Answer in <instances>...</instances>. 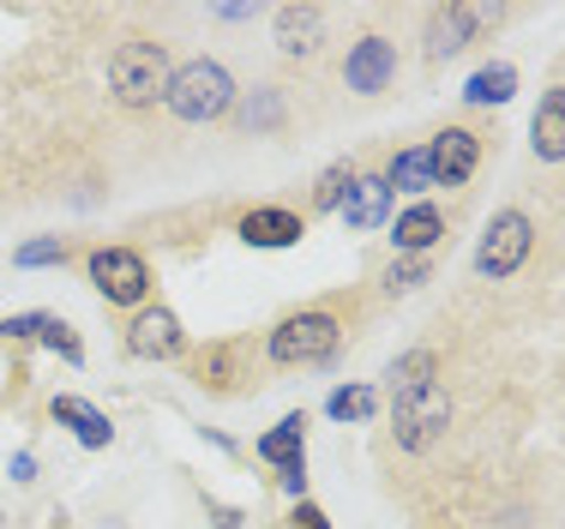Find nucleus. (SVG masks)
Instances as JSON below:
<instances>
[{"label": "nucleus", "mask_w": 565, "mask_h": 529, "mask_svg": "<svg viewBox=\"0 0 565 529\" xmlns=\"http://www.w3.org/2000/svg\"><path fill=\"white\" fill-rule=\"evenodd\" d=\"M530 253H535L530 211L505 205V211H493V223L481 229V241H476V277L481 283H505V277H518V271H523Z\"/></svg>", "instance_id": "39448f33"}, {"label": "nucleus", "mask_w": 565, "mask_h": 529, "mask_svg": "<svg viewBox=\"0 0 565 529\" xmlns=\"http://www.w3.org/2000/svg\"><path fill=\"white\" fill-rule=\"evenodd\" d=\"M385 379H392V391H409V385H427V379H439V349L422 343V349H409V356H397Z\"/></svg>", "instance_id": "5701e85b"}, {"label": "nucleus", "mask_w": 565, "mask_h": 529, "mask_svg": "<svg viewBox=\"0 0 565 529\" xmlns=\"http://www.w3.org/2000/svg\"><path fill=\"white\" fill-rule=\"evenodd\" d=\"M169 43H157V36L145 31H127L109 54V91L120 108H157L169 91Z\"/></svg>", "instance_id": "f03ea898"}, {"label": "nucleus", "mask_w": 565, "mask_h": 529, "mask_svg": "<svg viewBox=\"0 0 565 529\" xmlns=\"http://www.w3.org/2000/svg\"><path fill=\"white\" fill-rule=\"evenodd\" d=\"M343 85L355 91V97H380V91H392L397 85V43L392 36H380V31L355 36L349 54H343Z\"/></svg>", "instance_id": "1a4fd4ad"}, {"label": "nucleus", "mask_w": 565, "mask_h": 529, "mask_svg": "<svg viewBox=\"0 0 565 529\" xmlns=\"http://www.w3.org/2000/svg\"><path fill=\"white\" fill-rule=\"evenodd\" d=\"M505 12L500 7H469V0H451V7H434L422 24V43H427V61H457L469 43H481L488 24H500Z\"/></svg>", "instance_id": "0eeeda50"}, {"label": "nucleus", "mask_w": 565, "mask_h": 529, "mask_svg": "<svg viewBox=\"0 0 565 529\" xmlns=\"http://www.w3.org/2000/svg\"><path fill=\"white\" fill-rule=\"evenodd\" d=\"M235 361H241V343H211V349H199L193 379H199V385H211V391H228V379H235Z\"/></svg>", "instance_id": "412c9836"}, {"label": "nucleus", "mask_w": 565, "mask_h": 529, "mask_svg": "<svg viewBox=\"0 0 565 529\" xmlns=\"http://www.w3.org/2000/svg\"><path fill=\"white\" fill-rule=\"evenodd\" d=\"M43 319L49 314H12V319H0V343H36Z\"/></svg>", "instance_id": "cd10ccee"}, {"label": "nucleus", "mask_w": 565, "mask_h": 529, "mask_svg": "<svg viewBox=\"0 0 565 529\" xmlns=\"http://www.w3.org/2000/svg\"><path fill=\"white\" fill-rule=\"evenodd\" d=\"M446 241V211L434 205V199H415V205H403L397 211V223H392V247H397V260H427V253Z\"/></svg>", "instance_id": "f8f14e48"}, {"label": "nucleus", "mask_w": 565, "mask_h": 529, "mask_svg": "<svg viewBox=\"0 0 565 529\" xmlns=\"http://www.w3.org/2000/svg\"><path fill=\"white\" fill-rule=\"evenodd\" d=\"M349 187H355V162H331L326 174H319V187H313V211L319 216H338L343 211V199H349Z\"/></svg>", "instance_id": "4be33fe9"}, {"label": "nucleus", "mask_w": 565, "mask_h": 529, "mask_svg": "<svg viewBox=\"0 0 565 529\" xmlns=\"http://www.w3.org/2000/svg\"><path fill=\"white\" fill-rule=\"evenodd\" d=\"M511 97H518V66H511V61L476 66V73H469V85H463V103L469 108H500Z\"/></svg>", "instance_id": "f3484780"}, {"label": "nucleus", "mask_w": 565, "mask_h": 529, "mask_svg": "<svg viewBox=\"0 0 565 529\" xmlns=\"http://www.w3.org/2000/svg\"><path fill=\"white\" fill-rule=\"evenodd\" d=\"M392 181L385 174H355V187H349V199H343V229H355V235H373V229H385L392 223Z\"/></svg>", "instance_id": "4468645a"}, {"label": "nucleus", "mask_w": 565, "mask_h": 529, "mask_svg": "<svg viewBox=\"0 0 565 529\" xmlns=\"http://www.w3.org/2000/svg\"><path fill=\"white\" fill-rule=\"evenodd\" d=\"M326 415H331V422H373V415H380V391L361 385V379H355V385H338L326 398Z\"/></svg>", "instance_id": "aec40b11"}, {"label": "nucleus", "mask_w": 565, "mask_h": 529, "mask_svg": "<svg viewBox=\"0 0 565 529\" xmlns=\"http://www.w3.org/2000/svg\"><path fill=\"white\" fill-rule=\"evenodd\" d=\"M36 343H43V349H55V356L66 361V368H85V343H78V331H73L66 319L49 314V319H43V331H36Z\"/></svg>", "instance_id": "393cba45"}, {"label": "nucleus", "mask_w": 565, "mask_h": 529, "mask_svg": "<svg viewBox=\"0 0 565 529\" xmlns=\"http://www.w3.org/2000/svg\"><path fill=\"white\" fill-rule=\"evenodd\" d=\"M481 151H488V139H481L476 127H463V120H451V127H439L434 139H427V157H434V181L439 187H469L481 169Z\"/></svg>", "instance_id": "6e6552de"}, {"label": "nucleus", "mask_w": 565, "mask_h": 529, "mask_svg": "<svg viewBox=\"0 0 565 529\" xmlns=\"http://www.w3.org/2000/svg\"><path fill=\"white\" fill-rule=\"evenodd\" d=\"M90 271V289L103 295L109 307H151V289H157V277H151V260L145 253H132V247H97L85 260Z\"/></svg>", "instance_id": "423d86ee"}, {"label": "nucleus", "mask_w": 565, "mask_h": 529, "mask_svg": "<svg viewBox=\"0 0 565 529\" xmlns=\"http://www.w3.org/2000/svg\"><path fill=\"white\" fill-rule=\"evenodd\" d=\"M457 422V403L446 391V379H427V385H409V391H392V440L397 452L409 457H427L446 445V433Z\"/></svg>", "instance_id": "7ed1b4c3"}, {"label": "nucleus", "mask_w": 565, "mask_h": 529, "mask_svg": "<svg viewBox=\"0 0 565 529\" xmlns=\"http://www.w3.org/2000/svg\"><path fill=\"white\" fill-rule=\"evenodd\" d=\"M343 349V319L338 307H301V314H282L271 331H265V361L282 373L295 368H326Z\"/></svg>", "instance_id": "f257e3e1"}, {"label": "nucleus", "mask_w": 565, "mask_h": 529, "mask_svg": "<svg viewBox=\"0 0 565 529\" xmlns=\"http://www.w3.org/2000/svg\"><path fill=\"white\" fill-rule=\"evenodd\" d=\"M307 235V216L289 211V205H253L247 216H241V241L259 253H282V247H301Z\"/></svg>", "instance_id": "ddd939ff"}, {"label": "nucleus", "mask_w": 565, "mask_h": 529, "mask_svg": "<svg viewBox=\"0 0 565 529\" xmlns=\"http://www.w3.org/2000/svg\"><path fill=\"white\" fill-rule=\"evenodd\" d=\"M7 476H12V482H36V457H31V452H12Z\"/></svg>", "instance_id": "7c9ffc66"}, {"label": "nucleus", "mask_w": 565, "mask_h": 529, "mask_svg": "<svg viewBox=\"0 0 565 529\" xmlns=\"http://www.w3.org/2000/svg\"><path fill=\"white\" fill-rule=\"evenodd\" d=\"M530 151L535 162H565V85H547L530 115Z\"/></svg>", "instance_id": "2eb2a0df"}, {"label": "nucleus", "mask_w": 565, "mask_h": 529, "mask_svg": "<svg viewBox=\"0 0 565 529\" xmlns=\"http://www.w3.org/2000/svg\"><path fill=\"white\" fill-rule=\"evenodd\" d=\"M277 487H282L289 499H307V457H301V464H282V469H277Z\"/></svg>", "instance_id": "c756f323"}, {"label": "nucleus", "mask_w": 565, "mask_h": 529, "mask_svg": "<svg viewBox=\"0 0 565 529\" xmlns=\"http://www.w3.org/2000/svg\"><path fill=\"white\" fill-rule=\"evenodd\" d=\"M49 415H55L61 427H73V440L85 445V452H103V445L115 440V422L97 410V403H85V398H73V391H61L55 403H49Z\"/></svg>", "instance_id": "dca6fc26"}, {"label": "nucleus", "mask_w": 565, "mask_h": 529, "mask_svg": "<svg viewBox=\"0 0 565 529\" xmlns=\"http://www.w3.org/2000/svg\"><path fill=\"white\" fill-rule=\"evenodd\" d=\"M235 73H228L223 61H211V54H199V61H181L169 73V91H163V103H169V115L174 120H186V127H205V120H223L228 108H235Z\"/></svg>", "instance_id": "20e7f679"}, {"label": "nucleus", "mask_w": 565, "mask_h": 529, "mask_svg": "<svg viewBox=\"0 0 565 529\" xmlns=\"http://www.w3.org/2000/svg\"><path fill=\"white\" fill-rule=\"evenodd\" d=\"M326 24H331V12L313 7V0H289V7L271 12V36L289 61H313L326 49Z\"/></svg>", "instance_id": "9b49d317"}, {"label": "nucleus", "mask_w": 565, "mask_h": 529, "mask_svg": "<svg viewBox=\"0 0 565 529\" xmlns=\"http://www.w3.org/2000/svg\"><path fill=\"white\" fill-rule=\"evenodd\" d=\"M385 181H392V193H409V199H427L434 193V157H427V145H409V151H397L385 162Z\"/></svg>", "instance_id": "a211bd4d"}, {"label": "nucleus", "mask_w": 565, "mask_h": 529, "mask_svg": "<svg viewBox=\"0 0 565 529\" xmlns=\"http://www.w3.org/2000/svg\"><path fill=\"white\" fill-rule=\"evenodd\" d=\"M253 452H259L265 464H277V469H282V464H301V457H307V415H301V410L282 415V422L265 433V440L253 445Z\"/></svg>", "instance_id": "6ab92c4d"}, {"label": "nucleus", "mask_w": 565, "mask_h": 529, "mask_svg": "<svg viewBox=\"0 0 565 529\" xmlns=\"http://www.w3.org/2000/svg\"><path fill=\"white\" fill-rule=\"evenodd\" d=\"M12 265H19V271H43V265H66V241H61V235H43V241H24V247L12 253Z\"/></svg>", "instance_id": "bb28decb"}, {"label": "nucleus", "mask_w": 565, "mask_h": 529, "mask_svg": "<svg viewBox=\"0 0 565 529\" xmlns=\"http://www.w3.org/2000/svg\"><path fill=\"white\" fill-rule=\"evenodd\" d=\"M186 349V331H181V319H174V307L163 301H151V307H139L127 325V356L132 361H174Z\"/></svg>", "instance_id": "9d476101"}, {"label": "nucleus", "mask_w": 565, "mask_h": 529, "mask_svg": "<svg viewBox=\"0 0 565 529\" xmlns=\"http://www.w3.org/2000/svg\"><path fill=\"white\" fill-rule=\"evenodd\" d=\"M289 529H331V518L313 506V499H295V511H289Z\"/></svg>", "instance_id": "c85d7f7f"}, {"label": "nucleus", "mask_w": 565, "mask_h": 529, "mask_svg": "<svg viewBox=\"0 0 565 529\" xmlns=\"http://www.w3.org/2000/svg\"><path fill=\"white\" fill-rule=\"evenodd\" d=\"M422 283H434V265H427V260H392L380 271V295H392V301H397V295H415Z\"/></svg>", "instance_id": "b1692460"}, {"label": "nucleus", "mask_w": 565, "mask_h": 529, "mask_svg": "<svg viewBox=\"0 0 565 529\" xmlns=\"http://www.w3.org/2000/svg\"><path fill=\"white\" fill-rule=\"evenodd\" d=\"M241 127L247 133H277L282 127V97L277 91H259V97L241 103Z\"/></svg>", "instance_id": "a878e982"}]
</instances>
